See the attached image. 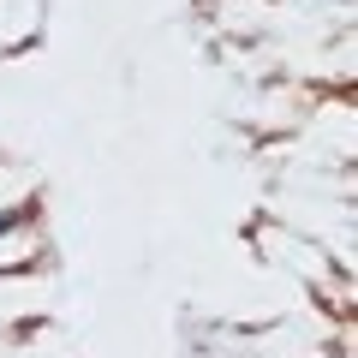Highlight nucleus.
<instances>
[{"label": "nucleus", "mask_w": 358, "mask_h": 358, "mask_svg": "<svg viewBox=\"0 0 358 358\" xmlns=\"http://www.w3.org/2000/svg\"><path fill=\"white\" fill-rule=\"evenodd\" d=\"M13 221H18V215H0V233H6V227H13Z\"/></svg>", "instance_id": "1"}]
</instances>
